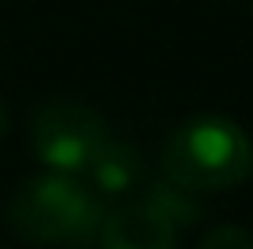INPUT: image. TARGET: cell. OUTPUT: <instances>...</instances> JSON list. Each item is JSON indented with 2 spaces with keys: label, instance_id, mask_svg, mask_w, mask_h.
<instances>
[{
  "label": "cell",
  "instance_id": "1",
  "mask_svg": "<svg viewBox=\"0 0 253 249\" xmlns=\"http://www.w3.org/2000/svg\"><path fill=\"white\" fill-rule=\"evenodd\" d=\"M107 202L66 173L22 179L7 202V224L22 242L92 249L99 238Z\"/></svg>",
  "mask_w": 253,
  "mask_h": 249
},
{
  "label": "cell",
  "instance_id": "4",
  "mask_svg": "<svg viewBox=\"0 0 253 249\" xmlns=\"http://www.w3.org/2000/svg\"><path fill=\"white\" fill-rule=\"evenodd\" d=\"M99 249H176V227L143 202H125L107 209L95 238Z\"/></svg>",
  "mask_w": 253,
  "mask_h": 249
},
{
  "label": "cell",
  "instance_id": "9",
  "mask_svg": "<svg viewBox=\"0 0 253 249\" xmlns=\"http://www.w3.org/2000/svg\"><path fill=\"white\" fill-rule=\"evenodd\" d=\"M250 173H253V165H250Z\"/></svg>",
  "mask_w": 253,
  "mask_h": 249
},
{
  "label": "cell",
  "instance_id": "2",
  "mask_svg": "<svg viewBox=\"0 0 253 249\" xmlns=\"http://www.w3.org/2000/svg\"><path fill=\"white\" fill-rule=\"evenodd\" d=\"M253 147L235 121L202 114L176 125L162 147V176L191 194L231 191L250 176Z\"/></svg>",
  "mask_w": 253,
  "mask_h": 249
},
{
  "label": "cell",
  "instance_id": "6",
  "mask_svg": "<svg viewBox=\"0 0 253 249\" xmlns=\"http://www.w3.org/2000/svg\"><path fill=\"white\" fill-rule=\"evenodd\" d=\"M139 202L151 205L172 227H191V224L202 220V202H198V194L184 191L180 183H172V179H165V176H154L151 183H143Z\"/></svg>",
  "mask_w": 253,
  "mask_h": 249
},
{
  "label": "cell",
  "instance_id": "3",
  "mask_svg": "<svg viewBox=\"0 0 253 249\" xmlns=\"http://www.w3.org/2000/svg\"><path fill=\"white\" fill-rule=\"evenodd\" d=\"M107 140L103 114L74 99H48L30 117V147L51 173H84Z\"/></svg>",
  "mask_w": 253,
  "mask_h": 249
},
{
  "label": "cell",
  "instance_id": "8",
  "mask_svg": "<svg viewBox=\"0 0 253 249\" xmlns=\"http://www.w3.org/2000/svg\"><path fill=\"white\" fill-rule=\"evenodd\" d=\"M4 132H7V107L0 103V136H4Z\"/></svg>",
  "mask_w": 253,
  "mask_h": 249
},
{
  "label": "cell",
  "instance_id": "5",
  "mask_svg": "<svg viewBox=\"0 0 253 249\" xmlns=\"http://www.w3.org/2000/svg\"><path fill=\"white\" fill-rule=\"evenodd\" d=\"M92 179L95 194H128L143 183V158H139L136 143L128 140H107L99 154L92 158V165L84 169Z\"/></svg>",
  "mask_w": 253,
  "mask_h": 249
},
{
  "label": "cell",
  "instance_id": "7",
  "mask_svg": "<svg viewBox=\"0 0 253 249\" xmlns=\"http://www.w3.org/2000/svg\"><path fill=\"white\" fill-rule=\"evenodd\" d=\"M198 249H253V235L246 227L220 224V227H213L202 242H198Z\"/></svg>",
  "mask_w": 253,
  "mask_h": 249
}]
</instances>
